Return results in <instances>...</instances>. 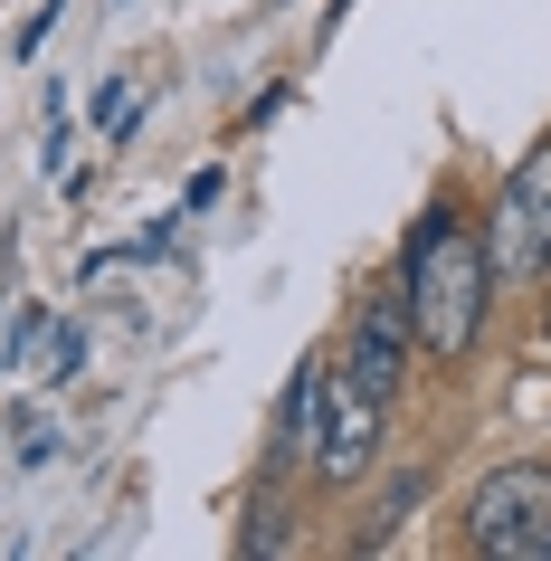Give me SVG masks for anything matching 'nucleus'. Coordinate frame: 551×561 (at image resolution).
Returning a JSON list of instances; mask_svg holds the SVG:
<instances>
[{
  "label": "nucleus",
  "instance_id": "nucleus-2",
  "mask_svg": "<svg viewBox=\"0 0 551 561\" xmlns=\"http://www.w3.org/2000/svg\"><path fill=\"white\" fill-rule=\"evenodd\" d=\"M466 542L485 561H551V467H532V457L494 467L466 504Z\"/></svg>",
  "mask_w": 551,
  "mask_h": 561
},
{
  "label": "nucleus",
  "instance_id": "nucleus-6",
  "mask_svg": "<svg viewBox=\"0 0 551 561\" xmlns=\"http://www.w3.org/2000/svg\"><path fill=\"white\" fill-rule=\"evenodd\" d=\"M323 381H333V362H323V353L286 381V410H276V447H266V476L305 467V447H314V428H323Z\"/></svg>",
  "mask_w": 551,
  "mask_h": 561
},
{
  "label": "nucleus",
  "instance_id": "nucleus-9",
  "mask_svg": "<svg viewBox=\"0 0 551 561\" xmlns=\"http://www.w3.org/2000/svg\"><path fill=\"white\" fill-rule=\"evenodd\" d=\"M38 324H48L38 305H20V314H10V362H20V353H30V343H38Z\"/></svg>",
  "mask_w": 551,
  "mask_h": 561
},
{
  "label": "nucleus",
  "instance_id": "nucleus-4",
  "mask_svg": "<svg viewBox=\"0 0 551 561\" xmlns=\"http://www.w3.org/2000/svg\"><path fill=\"white\" fill-rule=\"evenodd\" d=\"M380 428H390V400L361 390L343 362H333V381H323V428H314V447H305V476H323V485H361L371 457H380Z\"/></svg>",
  "mask_w": 551,
  "mask_h": 561
},
{
  "label": "nucleus",
  "instance_id": "nucleus-7",
  "mask_svg": "<svg viewBox=\"0 0 551 561\" xmlns=\"http://www.w3.org/2000/svg\"><path fill=\"white\" fill-rule=\"evenodd\" d=\"M295 533H286V514H276V504H257V514H248V533H238V552H286Z\"/></svg>",
  "mask_w": 551,
  "mask_h": 561
},
{
  "label": "nucleus",
  "instance_id": "nucleus-1",
  "mask_svg": "<svg viewBox=\"0 0 551 561\" xmlns=\"http://www.w3.org/2000/svg\"><path fill=\"white\" fill-rule=\"evenodd\" d=\"M409 314H418V353L437 362H466L475 353V333H485V296H494V248L485 229H466V209L437 201L418 229H409Z\"/></svg>",
  "mask_w": 551,
  "mask_h": 561
},
{
  "label": "nucleus",
  "instance_id": "nucleus-5",
  "mask_svg": "<svg viewBox=\"0 0 551 561\" xmlns=\"http://www.w3.org/2000/svg\"><path fill=\"white\" fill-rule=\"evenodd\" d=\"M409 353H418V314H409V276H390V286H380V296H361V314H352L343 371H352L361 390H380V400H400Z\"/></svg>",
  "mask_w": 551,
  "mask_h": 561
},
{
  "label": "nucleus",
  "instance_id": "nucleus-8",
  "mask_svg": "<svg viewBox=\"0 0 551 561\" xmlns=\"http://www.w3.org/2000/svg\"><path fill=\"white\" fill-rule=\"evenodd\" d=\"M77 371H87V333H58L48 343V381H77Z\"/></svg>",
  "mask_w": 551,
  "mask_h": 561
},
{
  "label": "nucleus",
  "instance_id": "nucleus-3",
  "mask_svg": "<svg viewBox=\"0 0 551 561\" xmlns=\"http://www.w3.org/2000/svg\"><path fill=\"white\" fill-rule=\"evenodd\" d=\"M485 248H494V276H551V134L504 172Z\"/></svg>",
  "mask_w": 551,
  "mask_h": 561
}]
</instances>
